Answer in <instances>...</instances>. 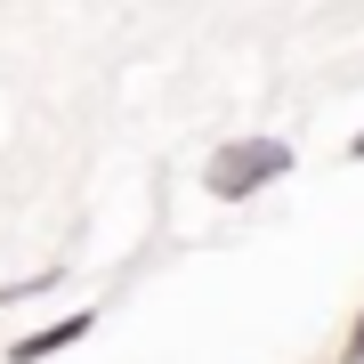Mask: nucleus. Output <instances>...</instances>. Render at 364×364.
<instances>
[{
	"instance_id": "f257e3e1",
	"label": "nucleus",
	"mask_w": 364,
	"mask_h": 364,
	"mask_svg": "<svg viewBox=\"0 0 364 364\" xmlns=\"http://www.w3.org/2000/svg\"><path fill=\"white\" fill-rule=\"evenodd\" d=\"M291 138H267V130H251V138H227L219 154L203 162V195L210 203H251V195H267L275 178H291Z\"/></svg>"
},
{
	"instance_id": "f03ea898",
	"label": "nucleus",
	"mask_w": 364,
	"mask_h": 364,
	"mask_svg": "<svg viewBox=\"0 0 364 364\" xmlns=\"http://www.w3.org/2000/svg\"><path fill=\"white\" fill-rule=\"evenodd\" d=\"M97 332V308H65V316H49L41 332H25V340H9V364H49V356H65V348H81V340Z\"/></svg>"
},
{
	"instance_id": "7ed1b4c3",
	"label": "nucleus",
	"mask_w": 364,
	"mask_h": 364,
	"mask_svg": "<svg viewBox=\"0 0 364 364\" xmlns=\"http://www.w3.org/2000/svg\"><path fill=\"white\" fill-rule=\"evenodd\" d=\"M41 291H57V267H33V275H16V284H0V308H25Z\"/></svg>"
},
{
	"instance_id": "20e7f679",
	"label": "nucleus",
	"mask_w": 364,
	"mask_h": 364,
	"mask_svg": "<svg viewBox=\"0 0 364 364\" xmlns=\"http://www.w3.org/2000/svg\"><path fill=\"white\" fill-rule=\"evenodd\" d=\"M340 364H364V308H356V324H348V340H340Z\"/></svg>"
},
{
	"instance_id": "39448f33",
	"label": "nucleus",
	"mask_w": 364,
	"mask_h": 364,
	"mask_svg": "<svg viewBox=\"0 0 364 364\" xmlns=\"http://www.w3.org/2000/svg\"><path fill=\"white\" fill-rule=\"evenodd\" d=\"M348 162H364V130H356V138H348Z\"/></svg>"
}]
</instances>
